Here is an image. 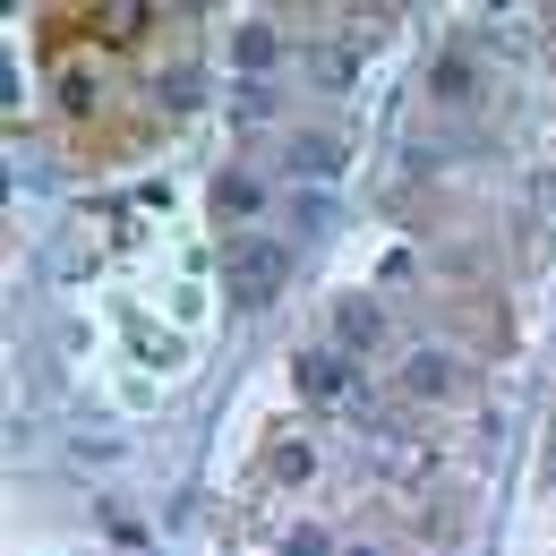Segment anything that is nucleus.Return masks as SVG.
<instances>
[{
    "label": "nucleus",
    "mask_w": 556,
    "mask_h": 556,
    "mask_svg": "<svg viewBox=\"0 0 556 556\" xmlns=\"http://www.w3.org/2000/svg\"><path fill=\"white\" fill-rule=\"evenodd\" d=\"M428 94H437V112H488V52H480V43H454V52H437Z\"/></svg>",
    "instance_id": "obj_1"
},
{
    "label": "nucleus",
    "mask_w": 556,
    "mask_h": 556,
    "mask_svg": "<svg viewBox=\"0 0 556 556\" xmlns=\"http://www.w3.org/2000/svg\"><path fill=\"white\" fill-rule=\"evenodd\" d=\"M223 282H231L240 308H266V300L282 291V249H275V240H240L231 266H223Z\"/></svg>",
    "instance_id": "obj_2"
},
{
    "label": "nucleus",
    "mask_w": 556,
    "mask_h": 556,
    "mask_svg": "<svg viewBox=\"0 0 556 556\" xmlns=\"http://www.w3.org/2000/svg\"><path fill=\"white\" fill-rule=\"evenodd\" d=\"M403 394H412V403L463 394V359H454V351H412V359H403Z\"/></svg>",
    "instance_id": "obj_3"
},
{
    "label": "nucleus",
    "mask_w": 556,
    "mask_h": 556,
    "mask_svg": "<svg viewBox=\"0 0 556 556\" xmlns=\"http://www.w3.org/2000/svg\"><path fill=\"white\" fill-rule=\"evenodd\" d=\"M300 394H308V403H343L351 394L343 351H300Z\"/></svg>",
    "instance_id": "obj_4"
},
{
    "label": "nucleus",
    "mask_w": 556,
    "mask_h": 556,
    "mask_svg": "<svg viewBox=\"0 0 556 556\" xmlns=\"http://www.w3.org/2000/svg\"><path fill=\"white\" fill-rule=\"evenodd\" d=\"M343 163H351V146L334 138V129H326V138H317V129H308V138H291V172H317V180H334Z\"/></svg>",
    "instance_id": "obj_5"
},
{
    "label": "nucleus",
    "mask_w": 556,
    "mask_h": 556,
    "mask_svg": "<svg viewBox=\"0 0 556 556\" xmlns=\"http://www.w3.org/2000/svg\"><path fill=\"white\" fill-rule=\"evenodd\" d=\"M231 70L240 77L275 70V26H240V35H231Z\"/></svg>",
    "instance_id": "obj_6"
},
{
    "label": "nucleus",
    "mask_w": 556,
    "mask_h": 556,
    "mask_svg": "<svg viewBox=\"0 0 556 556\" xmlns=\"http://www.w3.org/2000/svg\"><path fill=\"white\" fill-rule=\"evenodd\" d=\"M214 206H223V214H257V206H266V180H249V172H223V180H214Z\"/></svg>",
    "instance_id": "obj_7"
},
{
    "label": "nucleus",
    "mask_w": 556,
    "mask_h": 556,
    "mask_svg": "<svg viewBox=\"0 0 556 556\" xmlns=\"http://www.w3.org/2000/svg\"><path fill=\"white\" fill-rule=\"evenodd\" d=\"M266 480H275V488H300V480H308V445H300V437H275V463H266Z\"/></svg>",
    "instance_id": "obj_8"
},
{
    "label": "nucleus",
    "mask_w": 556,
    "mask_h": 556,
    "mask_svg": "<svg viewBox=\"0 0 556 556\" xmlns=\"http://www.w3.org/2000/svg\"><path fill=\"white\" fill-rule=\"evenodd\" d=\"M334 317H343V351H359V343H377V308H368V300H343V308H334Z\"/></svg>",
    "instance_id": "obj_9"
},
{
    "label": "nucleus",
    "mask_w": 556,
    "mask_h": 556,
    "mask_svg": "<svg viewBox=\"0 0 556 556\" xmlns=\"http://www.w3.org/2000/svg\"><path fill=\"white\" fill-rule=\"evenodd\" d=\"M282 556H326V531H291V548Z\"/></svg>",
    "instance_id": "obj_10"
},
{
    "label": "nucleus",
    "mask_w": 556,
    "mask_h": 556,
    "mask_svg": "<svg viewBox=\"0 0 556 556\" xmlns=\"http://www.w3.org/2000/svg\"><path fill=\"white\" fill-rule=\"evenodd\" d=\"M351 556H386V548H351Z\"/></svg>",
    "instance_id": "obj_11"
}]
</instances>
